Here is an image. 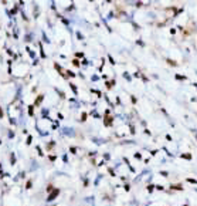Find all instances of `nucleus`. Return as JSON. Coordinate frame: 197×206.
<instances>
[{
  "mask_svg": "<svg viewBox=\"0 0 197 206\" xmlns=\"http://www.w3.org/2000/svg\"><path fill=\"white\" fill-rule=\"evenodd\" d=\"M160 175H162V176H167V172H164V171H162V172H160Z\"/></svg>",
  "mask_w": 197,
  "mask_h": 206,
  "instance_id": "nucleus-11",
  "label": "nucleus"
},
{
  "mask_svg": "<svg viewBox=\"0 0 197 206\" xmlns=\"http://www.w3.org/2000/svg\"><path fill=\"white\" fill-rule=\"evenodd\" d=\"M181 158H184V159H192V155L190 154H183L181 155Z\"/></svg>",
  "mask_w": 197,
  "mask_h": 206,
  "instance_id": "nucleus-7",
  "label": "nucleus"
},
{
  "mask_svg": "<svg viewBox=\"0 0 197 206\" xmlns=\"http://www.w3.org/2000/svg\"><path fill=\"white\" fill-rule=\"evenodd\" d=\"M131 206H138V203H136V202H132V205Z\"/></svg>",
  "mask_w": 197,
  "mask_h": 206,
  "instance_id": "nucleus-12",
  "label": "nucleus"
},
{
  "mask_svg": "<svg viewBox=\"0 0 197 206\" xmlns=\"http://www.w3.org/2000/svg\"><path fill=\"white\" fill-rule=\"evenodd\" d=\"M170 189H177V190H183V186H181L180 183H173V185H170Z\"/></svg>",
  "mask_w": 197,
  "mask_h": 206,
  "instance_id": "nucleus-3",
  "label": "nucleus"
},
{
  "mask_svg": "<svg viewBox=\"0 0 197 206\" xmlns=\"http://www.w3.org/2000/svg\"><path fill=\"white\" fill-rule=\"evenodd\" d=\"M193 132H194V137H196V139H197V132L194 131V129H193Z\"/></svg>",
  "mask_w": 197,
  "mask_h": 206,
  "instance_id": "nucleus-13",
  "label": "nucleus"
},
{
  "mask_svg": "<svg viewBox=\"0 0 197 206\" xmlns=\"http://www.w3.org/2000/svg\"><path fill=\"white\" fill-rule=\"evenodd\" d=\"M175 78H176V80H181V81H184V80H186V77H183V75H179V74H176V75H175Z\"/></svg>",
  "mask_w": 197,
  "mask_h": 206,
  "instance_id": "nucleus-5",
  "label": "nucleus"
},
{
  "mask_svg": "<svg viewBox=\"0 0 197 206\" xmlns=\"http://www.w3.org/2000/svg\"><path fill=\"white\" fill-rule=\"evenodd\" d=\"M112 122H114V118H112L111 115H106L105 120H104V125H105V127H111Z\"/></svg>",
  "mask_w": 197,
  "mask_h": 206,
  "instance_id": "nucleus-1",
  "label": "nucleus"
},
{
  "mask_svg": "<svg viewBox=\"0 0 197 206\" xmlns=\"http://www.w3.org/2000/svg\"><path fill=\"white\" fill-rule=\"evenodd\" d=\"M41 101H43V95H40V97H38V98L35 100V104H40Z\"/></svg>",
  "mask_w": 197,
  "mask_h": 206,
  "instance_id": "nucleus-8",
  "label": "nucleus"
},
{
  "mask_svg": "<svg viewBox=\"0 0 197 206\" xmlns=\"http://www.w3.org/2000/svg\"><path fill=\"white\" fill-rule=\"evenodd\" d=\"M58 193H60V190H58V189H55V190H54V192H52V193H51V195H50L48 201H52V199H55V196H57V195H58Z\"/></svg>",
  "mask_w": 197,
  "mask_h": 206,
  "instance_id": "nucleus-2",
  "label": "nucleus"
},
{
  "mask_svg": "<svg viewBox=\"0 0 197 206\" xmlns=\"http://www.w3.org/2000/svg\"><path fill=\"white\" fill-rule=\"evenodd\" d=\"M166 61H167V64H169V66H177V63H176V61H173V60H170V58H167Z\"/></svg>",
  "mask_w": 197,
  "mask_h": 206,
  "instance_id": "nucleus-4",
  "label": "nucleus"
},
{
  "mask_svg": "<svg viewBox=\"0 0 197 206\" xmlns=\"http://www.w3.org/2000/svg\"><path fill=\"white\" fill-rule=\"evenodd\" d=\"M153 189H155V186H153V185H149V186H148V190H149V192H152Z\"/></svg>",
  "mask_w": 197,
  "mask_h": 206,
  "instance_id": "nucleus-9",
  "label": "nucleus"
},
{
  "mask_svg": "<svg viewBox=\"0 0 197 206\" xmlns=\"http://www.w3.org/2000/svg\"><path fill=\"white\" fill-rule=\"evenodd\" d=\"M187 182H190V183H194V185H197V181H196V179H193V178H187Z\"/></svg>",
  "mask_w": 197,
  "mask_h": 206,
  "instance_id": "nucleus-6",
  "label": "nucleus"
},
{
  "mask_svg": "<svg viewBox=\"0 0 197 206\" xmlns=\"http://www.w3.org/2000/svg\"><path fill=\"white\" fill-rule=\"evenodd\" d=\"M81 120H82V121H85V120H87V114H85V112L82 114V118H81Z\"/></svg>",
  "mask_w": 197,
  "mask_h": 206,
  "instance_id": "nucleus-10",
  "label": "nucleus"
}]
</instances>
